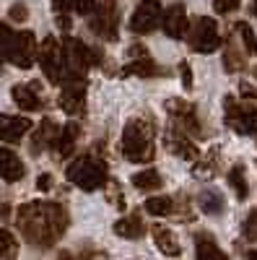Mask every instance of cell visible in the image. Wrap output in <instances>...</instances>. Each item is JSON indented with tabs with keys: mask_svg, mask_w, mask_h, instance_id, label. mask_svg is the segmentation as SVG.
<instances>
[{
	"mask_svg": "<svg viewBox=\"0 0 257 260\" xmlns=\"http://www.w3.org/2000/svg\"><path fill=\"white\" fill-rule=\"evenodd\" d=\"M224 68L229 71V73H239V71H244V55L237 50L229 42L226 45V50H224Z\"/></svg>",
	"mask_w": 257,
	"mask_h": 260,
	"instance_id": "cell-29",
	"label": "cell"
},
{
	"mask_svg": "<svg viewBox=\"0 0 257 260\" xmlns=\"http://www.w3.org/2000/svg\"><path fill=\"white\" fill-rule=\"evenodd\" d=\"M218 151H213V156L208 154L203 161L198 159V164H195V172H198V175L200 177H213V175H216V172H218Z\"/></svg>",
	"mask_w": 257,
	"mask_h": 260,
	"instance_id": "cell-32",
	"label": "cell"
},
{
	"mask_svg": "<svg viewBox=\"0 0 257 260\" xmlns=\"http://www.w3.org/2000/svg\"><path fill=\"white\" fill-rule=\"evenodd\" d=\"M247 255H249V257H257V250H249Z\"/></svg>",
	"mask_w": 257,
	"mask_h": 260,
	"instance_id": "cell-42",
	"label": "cell"
},
{
	"mask_svg": "<svg viewBox=\"0 0 257 260\" xmlns=\"http://www.w3.org/2000/svg\"><path fill=\"white\" fill-rule=\"evenodd\" d=\"M31 130L29 117H18V115H0V141L3 143H18L24 141V136Z\"/></svg>",
	"mask_w": 257,
	"mask_h": 260,
	"instance_id": "cell-15",
	"label": "cell"
},
{
	"mask_svg": "<svg viewBox=\"0 0 257 260\" xmlns=\"http://www.w3.org/2000/svg\"><path fill=\"white\" fill-rule=\"evenodd\" d=\"M8 18H11V21H18V24H24V21L29 18L26 3H13V6L8 8Z\"/></svg>",
	"mask_w": 257,
	"mask_h": 260,
	"instance_id": "cell-34",
	"label": "cell"
},
{
	"mask_svg": "<svg viewBox=\"0 0 257 260\" xmlns=\"http://www.w3.org/2000/svg\"><path fill=\"white\" fill-rule=\"evenodd\" d=\"M166 148L174 154L177 159H185V161H198L200 159V148L190 141V136L185 130H179L177 125L166 133Z\"/></svg>",
	"mask_w": 257,
	"mask_h": 260,
	"instance_id": "cell-13",
	"label": "cell"
},
{
	"mask_svg": "<svg viewBox=\"0 0 257 260\" xmlns=\"http://www.w3.org/2000/svg\"><path fill=\"white\" fill-rule=\"evenodd\" d=\"M224 110H226V125L239 136H252L257 133V107L244 99L239 102L237 96H226L224 99Z\"/></svg>",
	"mask_w": 257,
	"mask_h": 260,
	"instance_id": "cell-6",
	"label": "cell"
},
{
	"mask_svg": "<svg viewBox=\"0 0 257 260\" xmlns=\"http://www.w3.org/2000/svg\"><path fill=\"white\" fill-rule=\"evenodd\" d=\"M239 3H242V0H213V11L221 13V16H226V13H231V11H237Z\"/></svg>",
	"mask_w": 257,
	"mask_h": 260,
	"instance_id": "cell-35",
	"label": "cell"
},
{
	"mask_svg": "<svg viewBox=\"0 0 257 260\" xmlns=\"http://www.w3.org/2000/svg\"><path fill=\"white\" fill-rule=\"evenodd\" d=\"M143 208L151 216H169L171 211H174V201L166 198V195H154V198H148L143 203Z\"/></svg>",
	"mask_w": 257,
	"mask_h": 260,
	"instance_id": "cell-28",
	"label": "cell"
},
{
	"mask_svg": "<svg viewBox=\"0 0 257 260\" xmlns=\"http://www.w3.org/2000/svg\"><path fill=\"white\" fill-rule=\"evenodd\" d=\"M133 185L140 192H154V190H159L164 185V180H161V175L156 169H143V172H135L133 175Z\"/></svg>",
	"mask_w": 257,
	"mask_h": 260,
	"instance_id": "cell-26",
	"label": "cell"
},
{
	"mask_svg": "<svg viewBox=\"0 0 257 260\" xmlns=\"http://www.w3.org/2000/svg\"><path fill=\"white\" fill-rule=\"evenodd\" d=\"M62 50H65L68 73H83V76H86V71L101 60L99 52L91 50V47L86 45L83 39H78V37H65V39H62Z\"/></svg>",
	"mask_w": 257,
	"mask_h": 260,
	"instance_id": "cell-11",
	"label": "cell"
},
{
	"mask_svg": "<svg viewBox=\"0 0 257 260\" xmlns=\"http://www.w3.org/2000/svg\"><path fill=\"white\" fill-rule=\"evenodd\" d=\"M57 133H60V127H57L52 120H45V122H42V125L34 130L31 143H29V151H31V154H42L45 148H52Z\"/></svg>",
	"mask_w": 257,
	"mask_h": 260,
	"instance_id": "cell-20",
	"label": "cell"
},
{
	"mask_svg": "<svg viewBox=\"0 0 257 260\" xmlns=\"http://www.w3.org/2000/svg\"><path fill=\"white\" fill-rule=\"evenodd\" d=\"M244 237L247 240H257V208L247 213V219H244V226H242Z\"/></svg>",
	"mask_w": 257,
	"mask_h": 260,
	"instance_id": "cell-33",
	"label": "cell"
},
{
	"mask_svg": "<svg viewBox=\"0 0 257 260\" xmlns=\"http://www.w3.org/2000/svg\"><path fill=\"white\" fill-rule=\"evenodd\" d=\"M16 224L24 240L34 247H52L68 232V211L52 201H31L16 211Z\"/></svg>",
	"mask_w": 257,
	"mask_h": 260,
	"instance_id": "cell-1",
	"label": "cell"
},
{
	"mask_svg": "<svg viewBox=\"0 0 257 260\" xmlns=\"http://www.w3.org/2000/svg\"><path fill=\"white\" fill-rule=\"evenodd\" d=\"M190 47L200 52V55H210L221 47V31L218 24L210 16H200L190 29Z\"/></svg>",
	"mask_w": 257,
	"mask_h": 260,
	"instance_id": "cell-10",
	"label": "cell"
},
{
	"mask_svg": "<svg viewBox=\"0 0 257 260\" xmlns=\"http://www.w3.org/2000/svg\"><path fill=\"white\" fill-rule=\"evenodd\" d=\"M161 29L169 39H182L190 29V21H187V13H185V6L182 3H174L169 6V11H164V18H161Z\"/></svg>",
	"mask_w": 257,
	"mask_h": 260,
	"instance_id": "cell-14",
	"label": "cell"
},
{
	"mask_svg": "<svg viewBox=\"0 0 257 260\" xmlns=\"http://www.w3.org/2000/svg\"><path fill=\"white\" fill-rule=\"evenodd\" d=\"M195 255H198L200 260H208V257L224 260V257H226V252L216 245V240H213L210 234H205V232H200V234L195 237Z\"/></svg>",
	"mask_w": 257,
	"mask_h": 260,
	"instance_id": "cell-24",
	"label": "cell"
},
{
	"mask_svg": "<svg viewBox=\"0 0 257 260\" xmlns=\"http://www.w3.org/2000/svg\"><path fill=\"white\" fill-rule=\"evenodd\" d=\"M57 104L70 117H81L86 112V76L83 73H65Z\"/></svg>",
	"mask_w": 257,
	"mask_h": 260,
	"instance_id": "cell-7",
	"label": "cell"
},
{
	"mask_svg": "<svg viewBox=\"0 0 257 260\" xmlns=\"http://www.w3.org/2000/svg\"><path fill=\"white\" fill-rule=\"evenodd\" d=\"M78 136H81L78 122H68L65 127H60V133H57V138H55L52 151H55V154H57L60 159H68V156L73 154L76 143H78Z\"/></svg>",
	"mask_w": 257,
	"mask_h": 260,
	"instance_id": "cell-19",
	"label": "cell"
},
{
	"mask_svg": "<svg viewBox=\"0 0 257 260\" xmlns=\"http://www.w3.org/2000/svg\"><path fill=\"white\" fill-rule=\"evenodd\" d=\"M237 34H239V39H242L244 50H247L249 55H254V57H257V37H254L252 26H249V24H244V21H239V24H237Z\"/></svg>",
	"mask_w": 257,
	"mask_h": 260,
	"instance_id": "cell-30",
	"label": "cell"
},
{
	"mask_svg": "<svg viewBox=\"0 0 257 260\" xmlns=\"http://www.w3.org/2000/svg\"><path fill=\"white\" fill-rule=\"evenodd\" d=\"M89 26L99 39L117 42L120 39V8L117 0H96L94 11L89 13Z\"/></svg>",
	"mask_w": 257,
	"mask_h": 260,
	"instance_id": "cell-4",
	"label": "cell"
},
{
	"mask_svg": "<svg viewBox=\"0 0 257 260\" xmlns=\"http://www.w3.org/2000/svg\"><path fill=\"white\" fill-rule=\"evenodd\" d=\"M122 73L125 76H138V78H159V76H164V68L148 55H140V57H133L127 62L122 68Z\"/></svg>",
	"mask_w": 257,
	"mask_h": 260,
	"instance_id": "cell-18",
	"label": "cell"
},
{
	"mask_svg": "<svg viewBox=\"0 0 257 260\" xmlns=\"http://www.w3.org/2000/svg\"><path fill=\"white\" fill-rule=\"evenodd\" d=\"M70 3H73V11H76V13L89 16V13L94 11V6H96V0H70Z\"/></svg>",
	"mask_w": 257,
	"mask_h": 260,
	"instance_id": "cell-37",
	"label": "cell"
},
{
	"mask_svg": "<svg viewBox=\"0 0 257 260\" xmlns=\"http://www.w3.org/2000/svg\"><path fill=\"white\" fill-rule=\"evenodd\" d=\"M39 65H42V73L47 76L50 83H62V78H65L68 73V62H65V50H62V45L57 42V37H45V42L39 45V55H36Z\"/></svg>",
	"mask_w": 257,
	"mask_h": 260,
	"instance_id": "cell-5",
	"label": "cell"
},
{
	"mask_svg": "<svg viewBox=\"0 0 257 260\" xmlns=\"http://www.w3.org/2000/svg\"><path fill=\"white\" fill-rule=\"evenodd\" d=\"M26 175V164L13 154L11 148H0V180L3 182H18Z\"/></svg>",
	"mask_w": 257,
	"mask_h": 260,
	"instance_id": "cell-17",
	"label": "cell"
},
{
	"mask_svg": "<svg viewBox=\"0 0 257 260\" xmlns=\"http://www.w3.org/2000/svg\"><path fill=\"white\" fill-rule=\"evenodd\" d=\"M11 96H13L18 110H24V112H39L42 107H45L36 83H16L11 89Z\"/></svg>",
	"mask_w": 257,
	"mask_h": 260,
	"instance_id": "cell-16",
	"label": "cell"
},
{
	"mask_svg": "<svg viewBox=\"0 0 257 260\" xmlns=\"http://www.w3.org/2000/svg\"><path fill=\"white\" fill-rule=\"evenodd\" d=\"M115 234L127 237V240H140L145 234V221L140 219V213H127L120 221H115Z\"/></svg>",
	"mask_w": 257,
	"mask_h": 260,
	"instance_id": "cell-22",
	"label": "cell"
},
{
	"mask_svg": "<svg viewBox=\"0 0 257 260\" xmlns=\"http://www.w3.org/2000/svg\"><path fill=\"white\" fill-rule=\"evenodd\" d=\"M249 13L257 16V0H252V3H249Z\"/></svg>",
	"mask_w": 257,
	"mask_h": 260,
	"instance_id": "cell-41",
	"label": "cell"
},
{
	"mask_svg": "<svg viewBox=\"0 0 257 260\" xmlns=\"http://www.w3.org/2000/svg\"><path fill=\"white\" fill-rule=\"evenodd\" d=\"M254 76H257V71H254Z\"/></svg>",
	"mask_w": 257,
	"mask_h": 260,
	"instance_id": "cell-43",
	"label": "cell"
},
{
	"mask_svg": "<svg viewBox=\"0 0 257 260\" xmlns=\"http://www.w3.org/2000/svg\"><path fill=\"white\" fill-rule=\"evenodd\" d=\"M36 190H42V192L52 190V175H39V180H36Z\"/></svg>",
	"mask_w": 257,
	"mask_h": 260,
	"instance_id": "cell-39",
	"label": "cell"
},
{
	"mask_svg": "<svg viewBox=\"0 0 257 260\" xmlns=\"http://www.w3.org/2000/svg\"><path fill=\"white\" fill-rule=\"evenodd\" d=\"M65 177L86 192H94V190H101V187L109 185V172H106L104 161L91 156V154L76 156L65 169Z\"/></svg>",
	"mask_w": 257,
	"mask_h": 260,
	"instance_id": "cell-3",
	"label": "cell"
},
{
	"mask_svg": "<svg viewBox=\"0 0 257 260\" xmlns=\"http://www.w3.org/2000/svg\"><path fill=\"white\" fill-rule=\"evenodd\" d=\"M166 112L171 117V125H177L179 130H185V133L190 138H203V120L198 115V107L190 104L185 99H169L166 102Z\"/></svg>",
	"mask_w": 257,
	"mask_h": 260,
	"instance_id": "cell-8",
	"label": "cell"
},
{
	"mask_svg": "<svg viewBox=\"0 0 257 260\" xmlns=\"http://www.w3.org/2000/svg\"><path fill=\"white\" fill-rule=\"evenodd\" d=\"M229 187L234 190L237 201H247L249 198V185H247V177H244V164H234L229 169Z\"/></svg>",
	"mask_w": 257,
	"mask_h": 260,
	"instance_id": "cell-25",
	"label": "cell"
},
{
	"mask_svg": "<svg viewBox=\"0 0 257 260\" xmlns=\"http://www.w3.org/2000/svg\"><path fill=\"white\" fill-rule=\"evenodd\" d=\"M36 55H39V45H36L34 31H13V37L8 42V50H6V60L13 62L21 71H29L36 60Z\"/></svg>",
	"mask_w": 257,
	"mask_h": 260,
	"instance_id": "cell-9",
	"label": "cell"
},
{
	"mask_svg": "<svg viewBox=\"0 0 257 260\" xmlns=\"http://www.w3.org/2000/svg\"><path fill=\"white\" fill-rule=\"evenodd\" d=\"M70 8H73L70 0H52L55 24H57L60 31H70V26H73V21H70Z\"/></svg>",
	"mask_w": 257,
	"mask_h": 260,
	"instance_id": "cell-27",
	"label": "cell"
},
{
	"mask_svg": "<svg viewBox=\"0 0 257 260\" xmlns=\"http://www.w3.org/2000/svg\"><path fill=\"white\" fill-rule=\"evenodd\" d=\"M179 73H182V86L185 89H192V68H190L187 60L179 62Z\"/></svg>",
	"mask_w": 257,
	"mask_h": 260,
	"instance_id": "cell-38",
	"label": "cell"
},
{
	"mask_svg": "<svg viewBox=\"0 0 257 260\" xmlns=\"http://www.w3.org/2000/svg\"><path fill=\"white\" fill-rule=\"evenodd\" d=\"M122 154L133 164H148L156 154L154 146V125L145 117H133L127 120L122 130Z\"/></svg>",
	"mask_w": 257,
	"mask_h": 260,
	"instance_id": "cell-2",
	"label": "cell"
},
{
	"mask_svg": "<svg viewBox=\"0 0 257 260\" xmlns=\"http://www.w3.org/2000/svg\"><path fill=\"white\" fill-rule=\"evenodd\" d=\"M198 206H200V211L205 213V216H221L224 211H226V201H224V195L218 192V190H203L200 195H198Z\"/></svg>",
	"mask_w": 257,
	"mask_h": 260,
	"instance_id": "cell-23",
	"label": "cell"
},
{
	"mask_svg": "<svg viewBox=\"0 0 257 260\" xmlns=\"http://www.w3.org/2000/svg\"><path fill=\"white\" fill-rule=\"evenodd\" d=\"M254 136H257V133H254Z\"/></svg>",
	"mask_w": 257,
	"mask_h": 260,
	"instance_id": "cell-44",
	"label": "cell"
},
{
	"mask_svg": "<svg viewBox=\"0 0 257 260\" xmlns=\"http://www.w3.org/2000/svg\"><path fill=\"white\" fill-rule=\"evenodd\" d=\"M161 18H164V11H161L159 0H140L138 8L130 16V31L133 34H151L154 29L161 26Z\"/></svg>",
	"mask_w": 257,
	"mask_h": 260,
	"instance_id": "cell-12",
	"label": "cell"
},
{
	"mask_svg": "<svg viewBox=\"0 0 257 260\" xmlns=\"http://www.w3.org/2000/svg\"><path fill=\"white\" fill-rule=\"evenodd\" d=\"M11 37H13V31L3 24V21H0V60H6V50H8Z\"/></svg>",
	"mask_w": 257,
	"mask_h": 260,
	"instance_id": "cell-36",
	"label": "cell"
},
{
	"mask_svg": "<svg viewBox=\"0 0 257 260\" xmlns=\"http://www.w3.org/2000/svg\"><path fill=\"white\" fill-rule=\"evenodd\" d=\"M18 252V242H16V237L0 226V257H13Z\"/></svg>",
	"mask_w": 257,
	"mask_h": 260,
	"instance_id": "cell-31",
	"label": "cell"
},
{
	"mask_svg": "<svg viewBox=\"0 0 257 260\" xmlns=\"http://www.w3.org/2000/svg\"><path fill=\"white\" fill-rule=\"evenodd\" d=\"M151 234H154L156 247H159L164 255H169V257H179V255H182V245L177 242V234L171 232L169 226L156 224V226H151Z\"/></svg>",
	"mask_w": 257,
	"mask_h": 260,
	"instance_id": "cell-21",
	"label": "cell"
},
{
	"mask_svg": "<svg viewBox=\"0 0 257 260\" xmlns=\"http://www.w3.org/2000/svg\"><path fill=\"white\" fill-rule=\"evenodd\" d=\"M239 91H242V96H244V99H249V102H252V99H257V89H254L252 83H242V86H239Z\"/></svg>",
	"mask_w": 257,
	"mask_h": 260,
	"instance_id": "cell-40",
	"label": "cell"
}]
</instances>
